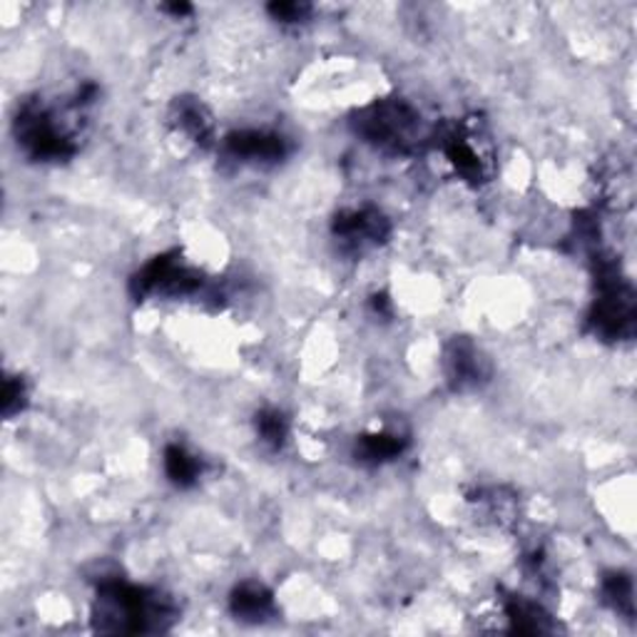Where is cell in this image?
I'll use <instances>...</instances> for the list:
<instances>
[{
	"mask_svg": "<svg viewBox=\"0 0 637 637\" xmlns=\"http://www.w3.org/2000/svg\"><path fill=\"white\" fill-rule=\"evenodd\" d=\"M177 607L169 595L155 587L133 585L119 577H103L97 585L93 623L97 633L147 635L165 633L177 620Z\"/></svg>",
	"mask_w": 637,
	"mask_h": 637,
	"instance_id": "obj_1",
	"label": "cell"
},
{
	"mask_svg": "<svg viewBox=\"0 0 637 637\" xmlns=\"http://www.w3.org/2000/svg\"><path fill=\"white\" fill-rule=\"evenodd\" d=\"M352 125L364 143L391 155H411L424 139L421 113L401 97L374 100L358 109Z\"/></svg>",
	"mask_w": 637,
	"mask_h": 637,
	"instance_id": "obj_2",
	"label": "cell"
},
{
	"mask_svg": "<svg viewBox=\"0 0 637 637\" xmlns=\"http://www.w3.org/2000/svg\"><path fill=\"white\" fill-rule=\"evenodd\" d=\"M587 324L603 342H623L635 334V292L615 262L597 264V296Z\"/></svg>",
	"mask_w": 637,
	"mask_h": 637,
	"instance_id": "obj_3",
	"label": "cell"
},
{
	"mask_svg": "<svg viewBox=\"0 0 637 637\" xmlns=\"http://www.w3.org/2000/svg\"><path fill=\"white\" fill-rule=\"evenodd\" d=\"M13 129L18 145L35 163H63L77 149L67 127L60 123L53 109H48L38 100H28L20 105Z\"/></svg>",
	"mask_w": 637,
	"mask_h": 637,
	"instance_id": "obj_4",
	"label": "cell"
},
{
	"mask_svg": "<svg viewBox=\"0 0 637 637\" xmlns=\"http://www.w3.org/2000/svg\"><path fill=\"white\" fill-rule=\"evenodd\" d=\"M199 289H202V276L187 267L177 252L149 259L129 282V292L137 302L147 296H192Z\"/></svg>",
	"mask_w": 637,
	"mask_h": 637,
	"instance_id": "obj_5",
	"label": "cell"
},
{
	"mask_svg": "<svg viewBox=\"0 0 637 637\" xmlns=\"http://www.w3.org/2000/svg\"><path fill=\"white\" fill-rule=\"evenodd\" d=\"M391 234V222L376 207H358L338 212L334 219V237L346 252L364 254L366 249L384 244Z\"/></svg>",
	"mask_w": 637,
	"mask_h": 637,
	"instance_id": "obj_6",
	"label": "cell"
},
{
	"mask_svg": "<svg viewBox=\"0 0 637 637\" xmlns=\"http://www.w3.org/2000/svg\"><path fill=\"white\" fill-rule=\"evenodd\" d=\"M224 149L237 163L276 165L289 155V139L272 129H234L224 137Z\"/></svg>",
	"mask_w": 637,
	"mask_h": 637,
	"instance_id": "obj_7",
	"label": "cell"
},
{
	"mask_svg": "<svg viewBox=\"0 0 637 637\" xmlns=\"http://www.w3.org/2000/svg\"><path fill=\"white\" fill-rule=\"evenodd\" d=\"M446 378L456 391H466L488 378V364L471 338H453L443 354Z\"/></svg>",
	"mask_w": 637,
	"mask_h": 637,
	"instance_id": "obj_8",
	"label": "cell"
},
{
	"mask_svg": "<svg viewBox=\"0 0 637 637\" xmlns=\"http://www.w3.org/2000/svg\"><path fill=\"white\" fill-rule=\"evenodd\" d=\"M443 153L448 157V163L453 165L456 173L461 175L466 182L478 185L488 177V159L466 133H458V129L456 133H448L443 137Z\"/></svg>",
	"mask_w": 637,
	"mask_h": 637,
	"instance_id": "obj_9",
	"label": "cell"
},
{
	"mask_svg": "<svg viewBox=\"0 0 637 637\" xmlns=\"http://www.w3.org/2000/svg\"><path fill=\"white\" fill-rule=\"evenodd\" d=\"M229 610L242 623H264L274 615V595L267 585L247 581L234 587L229 597Z\"/></svg>",
	"mask_w": 637,
	"mask_h": 637,
	"instance_id": "obj_10",
	"label": "cell"
},
{
	"mask_svg": "<svg viewBox=\"0 0 637 637\" xmlns=\"http://www.w3.org/2000/svg\"><path fill=\"white\" fill-rule=\"evenodd\" d=\"M173 125L197 145H207L215 135V123L209 109L197 97H177L169 109Z\"/></svg>",
	"mask_w": 637,
	"mask_h": 637,
	"instance_id": "obj_11",
	"label": "cell"
},
{
	"mask_svg": "<svg viewBox=\"0 0 637 637\" xmlns=\"http://www.w3.org/2000/svg\"><path fill=\"white\" fill-rule=\"evenodd\" d=\"M406 436L396 431H376V434H364L356 438L354 456L358 463L366 466H382L386 461H394V458L401 456L406 451Z\"/></svg>",
	"mask_w": 637,
	"mask_h": 637,
	"instance_id": "obj_12",
	"label": "cell"
},
{
	"mask_svg": "<svg viewBox=\"0 0 637 637\" xmlns=\"http://www.w3.org/2000/svg\"><path fill=\"white\" fill-rule=\"evenodd\" d=\"M505 615L511 620V627L515 633H551V615L543 610V605H537L528 597L511 595L505 601Z\"/></svg>",
	"mask_w": 637,
	"mask_h": 637,
	"instance_id": "obj_13",
	"label": "cell"
},
{
	"mask_svg": "<svg viewBox=\"0 0 637 637\" xmlns=\"http://www.w3.org/2000/svg\"><path fill=\"white\" fill-rule=\"evenodd\" d=\"M165 473L169 481H173L177 488H192L199 476L205 471L202 458L195 456L192 451H187L185 446L179 443H169L165 448Z\"/></svg>",
	"mask_w": 637,
	"mask_h": 637,
	"instance_id": "obj_14",
	"label": "cell"
},
{
	"mask_svg": "<svg viewBox=\"0 0 637 637\" xmlns=\"http://www.w3.org/2000/svg\"><path fill=\"white\" fill-rule=\"evenodd\" d=\"M603 601L620 615H633V577L625 573H607L603 577Z\"/></svg>",
	"mask_w": 637,
	"mask_h": 637,
	"instance_id": "obj_15",
	"label": "cell"
},
{
	"mask_svg": "<svg viewBox=\"0 0 637 637\" xmlns=\"http://www.w3.org/2000/svg\"><path fill=\"white\" fill-rule=\"evenodd\" d=\"M254 426H257V436L262 438V443L274 448V451H279V448L286 443L289 421L279 408H262V411H259L254 418Z\"/></svg>",
	"mask_w": 637,
	"mask_h": 637,
	"instance_id": "obj_16",
	"label": "cell"
},
{
	"mask_svg": "<svg viewBox=\"0 0 637 637\" xmlns=\"http://www.w3.org/2000/svg\"><path fill=\"white\" fill-rule=\"evenodd\" d=\"M28 401V391L23 378H6L3 386V416L13 418L18 411H23Z\"/></svg>",
	"mask_w": 637,
	"mask_h": 637,
	"instance_id": "obj_17",
	"label": "cell"
},
{
	"mask_svg": "<svg viewBox=\"0 0 637 637\" xmlns=\"http://www.w3.org/2000/svg\"><path fill=\"white\" fill-rule=\"evenodd\" d=\"M269 13L282 23H302L312 13V6L306 3H272L269 6Z\"/></svg>",
	"mask_w": 637,
	"mask_h": 637,
	"instance_id": "obj_18",
	"label": "cell"
}]
</instances>
